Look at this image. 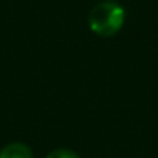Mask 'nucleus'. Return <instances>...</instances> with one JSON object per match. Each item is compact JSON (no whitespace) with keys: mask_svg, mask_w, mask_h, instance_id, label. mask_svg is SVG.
I'll return each instance as SVG.
<instances>
[{"mask_svg":"<svg viewBox=\"0 0 158 158\" xmlns=\"http://www.w3.org/2000/svg\"><path fill=\"white\" fill-rule=\"evenodd\" d=\"M124 19H126V13L123 6H119L115 2H102L92 10L89 23L93 33L107 37V36H113L121 30Z\"/></svg>","mask_w":158,"mask_h":158,"instance_id":"obj_1","label":"nucleus"},{"mask_svg":"<svg viewBox=\"0 0 158 158\" xmlns=\"http://www.w3.org/2000/svg\"><path fill=\"white\" fill-rule=\"evenodd\" d=\"M0 158H33V152L23 143H11L0 150Z\"/></svg>","mask_w":158,"mask_h":158,"instance_id":"obj_2","label":"nucleus"},{"mask_svg":"<svg viewBox=\"0 0 158 158\" xmlns=\"http://www.w3.org/2000/svg\"><path fill=\"white\" fill-rule=\"evenodd\" d=\"M47 158H79V155L70 149H57V150H53Z\"/></svg>","mask_w":158,"mask_h":158,"instance_id":"obj_3","label":"nucleus"}]
</instances>
